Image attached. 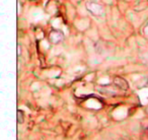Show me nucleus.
Masks as SVG:
<instances>
[{
    "mask_svg": "<svg viewBox=\"0 0 148 140\" xmlns=\"http://www.w3.org/2000/svg\"><path fill=\"white\" fill-rule=\"evenodd\" d=\"M114 84L117 85L120 89L122 90H127L129 88V85H128V82L126 81L123 77H120V76H116L114 77Z\"/></svg>",
    "mask_w": 148,
    "mask_h": 140,
    "instance_id": "obj_1",
    "label": "nucleus"
},
{
    "mask_svg": "<svg viewBox=\"0 0 148 140\" xmlns=\"http://www.w3.org/2000/svg\"><path fill=\"white\" fill-rule=\"evenodd\" d=\"M23 121H24V113L21 110H18L17 111V122L19 124H22Z\"/></svg>",
    "mask_w": 148,
    "mask_h": 140,
    "instance_id": "obj_2",
    "label": "nucleus"
},
{
    "mask_svg": "<svg viewBox=\"0 0 148 140\" xmlns=\"http://www.w3.org/2000/svg\"><path fill=\"white\" fill-rule=\"evenodd\" d=\"M145 113H146V114L148 115V107H147V108H146V109H145Z\"/></svg>",
    "mask_w": 148,
    "mask_h": 140,
    "instance_id": "obj_3",
    "label": "nucleus"
}]
</instances>
